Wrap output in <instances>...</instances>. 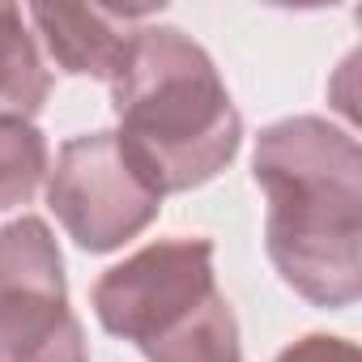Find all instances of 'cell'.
I'll use <instances>...</instances> for the list:
<instances>
[{
	"mask_svg": "<svg viewBox=\"0 0 362 362\" xmlns=\"http://www.w3.org/2000/svg\"><path fill=\"white\" fill-rule=\"evenodd\" d=\"M252 175L264 188V252L311 307L362 298V149L324 115H286L256 136Z\"/></svg>",
	"mask_w": 362,
	"mask_h": 362,
	"instance_id": "1",
	"label": "cell"
},
{
	"mask_svg": "<svg viewBox=\"0 0 362 362\" xmlns=\"http://www.w3.org/2000/svg\"><path fill=\"white\" fill-rule=\"evenodd\" d=\"M111 107L119 145L162 197L218 179L243 145V115L214 56L179 26L132 30Z\"/></svg>",
	"mask_w": 362,
	"mask_h": 362,
	"instance_id": "2",
	"label": "cell"
},
{
	"mask_svg": "<svg viewBox=\"0 0 362 362\" xmlns=\"http://www.w3.org/2000/svg\"><path fill=\"white\" fill-rule=\"evenodd\" d=\"M90 307L145 362H243L239 320L218 290L214 243L201 235L153 239L111 264L94 281Z\"/></svg>",
	"mask_w": 362,
	"mask_h": 362,
	"instance_id": "3",
	"label": "cell"
},
{
	"mask_svg": "<svg viewBox=\"0 0 362 362\" xmlns=\"http://www.w3.org/2000/svg\"><path fill=\"white\" fill-rule=\"evenodd\" d=\"M162 192L119 145L115 128L69 136L47 170V205L64 235L90 252H119L145 235L162 209Z\"/></svg>",
	"mask_w": 362,
	"mask_h": 362,
	"instance_id": "4",
	"label": "cell"
},
{
	"mask_svg": "<svg viewBox=\"0 0 362 362\" xmlns=\"http://www.w3.org/2000/svg\"><path fill=\"white\" fill-rule=\"evenodd\" d=\"M0 362H90L60 243L35 214L0 226Z\"/></svg>",
	"mask_w": 362,
	"mask_h": 362,
	"instance_id": "5",
	"label": "cell"
},
{
	"mask_svg": "<svg viewBox=\"0 0 362 362\" xmlns=\"http://www.w3.org/2000/svg\"><path fill=\"white\" fill-rule=\"evenodd\" d=\"M158 13L149 9H107V5H30L26 22H35L47 56L56 60L60 73L69 77H94V81H115L132 30L141 18Z\"/></svg>",
	"mask_w": 362,
	"mask_h": 362,
	"instance_id": "6",
	"label": "cell"
},
{
	"mask_svg": "<svg viewBox=\"0 0 362 362\" xmlns=\"http://www.w3.org/2000/svg\"><path fill=\"white\" fill-rule=\"evenodd\" d=\"M52 98V69L18 5L0 0V115L35 119Z\"/></svg>",
	"mask_w": 362,
	"mask_h": 362,
	"instance_id": "7",
	"label": "cell"
},
{
	"mask_svg": "<svg viewBox=\"0 0 362 362\" xmlns=\"http://www.w3.org/2000/svg\"><path fill=\"white\" fill-rule=\"evenodd\" d=\"M47 170H52L47 136L30 119L0 115V214L30 205Z\"/></svg>",
	"mask_w": 362,
	"mask_h": 362,
	"instance_id": "8",
	"label": "cell"
},
{
	"mask_svg": "<svg viewBox=\"0 0 362 362\" xmlns=\"http://www.w3.org/2000/svg\"><path fill=\"white\" fill-rule=\"evenodd\" d=\"M273 362H362L358 345L345 337H328V332H307L294 345H286Z\"/></svg>",
	"mask_w": 362,
	"mask_h": 362,
	"instance_id": "9",
	"label": "cell"
}]
</instances>
